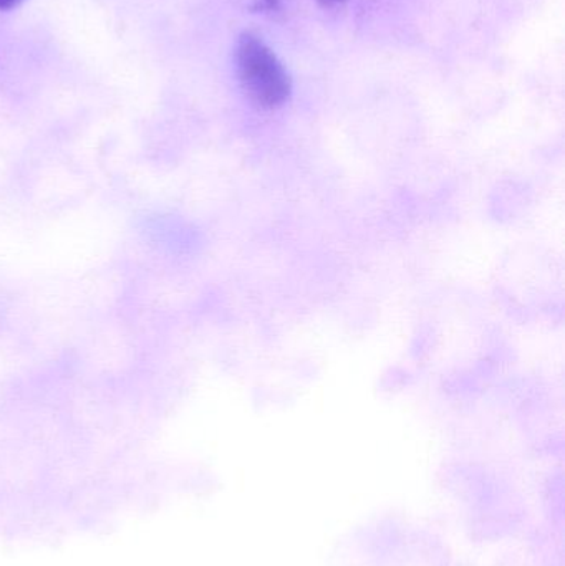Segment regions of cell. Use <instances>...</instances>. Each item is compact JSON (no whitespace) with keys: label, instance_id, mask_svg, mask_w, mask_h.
<instances>
[{"label":"cell","instance_id":"6da1fadb","mask_svg":"<svg viewBox=\"0 0 565 566\" xmlns=\"http://www.w3.org/2000/svg\"><path fill=\"white\" fill-rule=\"evenodd\" d=\"M234 60L239 82L252 103L274 109L291 98V75L261 36L252 32L241 33L236 43Z\"/></svg>","mask_w":565,"mask_h":566},{"label":"cell","instance_id":"7a4b0ae2","mask_svg":"<svg viewBox=\"0 0 565 566\" xmlns=\"http://www.w3.org/2000/svg\"><path fill=\"white\" fill-rule=\"evenodd\" d=\"M281 7V0H254L251 10L254 12H275Z\"/></svg>","mask_w":565,"mask_h":566},{"label":"cell","instance_id":"3957f363","mask_svg":"<svg viewBox=\"0 0 565 566\" xmlns=\"http://www.w3.org/2000/svg\"><path fill=\"white\" fill-rule=\"evenodd\" d=\"M23 0H0V10L15 9Z\"/></svg>","mask_w":565,"mask_h":566},{"label":"cell","instance_id":"277c9868","mask_svg":"<svg viewBox=\"0 0 565 566\" xmlns=\"http://www.w3.org/2000/svg\"><path fill=\"white\" fill-rule=\"evenodd\" d=\"M322 3H325V6H334V3H341L344 2V0H321Z\"/></svg>","mask_w":565,"mask_h":566}]
</instances>
